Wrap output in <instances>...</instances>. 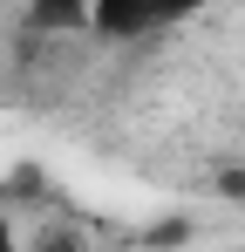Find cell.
Wrapping results in <instances>:
<instances>
[{
    "label": "cell",
    "instance_id": "obj_2",
    "mask_svg": "<svg viewBox=\"0 0 245 252\" xmlns=\"http://www.w3.org/2000/svg\"><path fill=\"white\" fill-rule=\"evenodd\" d=\"M28 28H41V34L89 28V0H28Z\"/></svg>",
    "mask_w": 245,
    "mask_h": 252
},
{
    "label": "cell",
    "instance_id": "obj_4",
    "mask_svg": "<svg viewBox=\"0 0 245 252\" xmlns=\"http://www.w3.org/2000/svg\"><path fill=\"white\" fill-rule=\"evenodd\" d=\"M163 21H177V14H198V7H211V0H157Z\"/></svg>",
    "mask_w": 245,
    "mask_h": 252
},
{
    "label": "cell",
    "instance_id": "obj_3",
    "mask_svg": "<svg viewBox=\"0 0 245 252\" xmlns=\"http://www.w3.org/2000/svg\"><path fill=\"white\" fill-rule=\"evenodd\" d=\"M34 252H89V246H82V232H75V225H48V232L34 239Z\"/></svg>",
    "mask_w": 245,
    "mask_h": 252
},
{
    "label": "cell",
    "instance_id": "obj_5",
    "mask_svg": "<svg viewBox=\"0 0 245 252\" xmlns=\"http://www.w3.org/2000/svg\"><path fill=\"white\" fill-rule=\"evenodd\" d=\"M0 252H14V225H7V211H0Z\"/></svg>",
    "mask_w": 245,
    "mask_h": 252
},
{
    "label": "cell",
    "instance_id": "obj_1",
    "mask_svg": "<svg viewBox=\"0 0 245 252\" xmlns=\"http://www.w3.org/2000/svg\"><path fill=\"white\" fill-rule=\"evenodd\" d=\"M157 21H163L157 0H89V34H102V41H136Z\"/></svg>",
    "mask_w": 245,
    "mask_h": 252
}]
</instances>
